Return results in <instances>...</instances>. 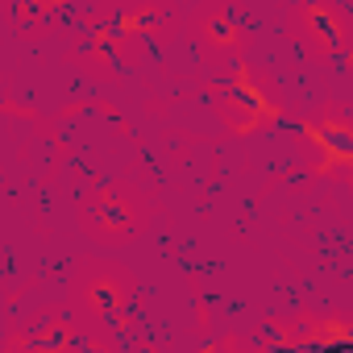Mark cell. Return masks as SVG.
Segmentation results:
<instances>
[{"mask_svg": "<svg viewBox=\"0 0 353 353\" xmlns=\"http://www.w3.org/2000/svg\"><path fill=\"white\" fill-rule=\"evenodd\" d=\"M208 30H212V38H216V42H229V38H233V21H229V17H216Z\"/></svg>", "mask_w": 353, "mask_h": 353, "instance_id": "cell-9", "label": "cell"}, {"mask_svg": "<svg viewBox=\"0 0 353 353\" xmlns=\"http://www.w3.org/2000/svg\"><path fill=\"white\" fill-rule=\"evenodd\" d=\"M307 133H312V141H316L332 162H349V158H353V133H349L345 125H312Z\"/></svg>", "mask_w": 353, "mask_h": 353, "instance_id": "cell-1", "label": "cell"}, {"mask_svg": "<svg viewBox=\"0 0 353 353\" xmlns=\"http://www.w3.org/2000/svg\"><path fill=\"white\" fill-rule=\"evenodd\" d=\"M353 341V332L349 328H328V332H320V336H312V341H299L295 349L299 353H312V349H328V345H349Z\"/></svg>", "mask_w": 353, "mask_h": 353, "instance_id": "cell-4", "label": "cell"}, {"mask_svg": "<svg viewBox=\"0 0 353 353\" xmlns=\"http://www.w3.org/2000/svg\"><path fill=\"white\" fill-rule=\"evenodd\" d=\"M158 21H162V17H158L154 9H145V13H137V17L129 21V30H158Z\"/></svg>", "mask_w": 353, "mask_h": 353, "instance_id": "cell-8", "label": "cell"}, {"mask_svg": "<svg viewBox=\"0 0 353 353\" xmlns=\"http://www.w3.org/2000/svg\"><path fill=\"white\" fill-rule=\"evenodd\" d=\"M125 34H129V17H121V13H117V17H108V21H104V38H108V42H117V38H125Z\"/></svg>", "mask_w": 353, "mask_h": 353, "instance_id": "cell-7", "label": "cell"}, {"mask_svg": "<svg viewBox=\"0 0 353 353\" xmlns=\"http://www.w3.org/2000/svg\"><path fill=\"white\" fill-rule=\"evenodd\" d=\"M17 9H26L30 17H42V13H46V5H42V0H17Z\"/></svg>", "mask_w": 353, "mask_h": 353, "instance_id": "cell-11", "label": "cell"}, {"mask_svg": "<svg viewBox=\"0 0 353 353\" xmlns=\"http://www.w3.org/2000/svg\"><path fill=\"white\" fill-rule=\"evenodd\" d=\"M229 100L233 104H241V112H250V117H266L270 108H266V100H262V92L258 88H250V83H229Z\"/></svg>", "mask_w": 353, "mask_h": 353, "instance_id": "cell-3", "label": "cell"}, {"mask_svg": "<svg viewBox=\"0 0 353 353\" xmlns=\"http://www.w3.org/2000/svg\"><path fill=\"white\" fill-rule=\"evenodd\" d=\"M96 303L104 307L108 324H117V316H121V295H117V287H112V283H96Z\"/></svg>", "mask_w": 353, "mask_h": 353, "instance_id": "cell-5", "label": "cell"}, {"mask_svg": "<svg viewBox=\"0 0 353 353\" xmlns=\"http://www.w3.org/2000/svg\"><path fill=\"white\" fill-rule=\"evenodd\" d=\"M67 341H71V336H67V332H59V328H54V332H42V336H30V341H26V345H30V349H63V345H67Z\"/></svg>", "mask_w": 353, "mask_h": 353, "instance_id": "cell-6", "label": "cell"}, {"mask_svg": "<svg viewBox=\"0 0 353 353\" xmlns=\"http://www.w3.org/2000/svg\"><path fill=\"white\" fill-rule=\"evenodd\" d=\"M307 17H312V30L332 46V50H341V42H345V34H341V26H336V17L328 13V9H320V5H312L307 9Z\"/></svg>", "mask_w": 353, "mask_h": 353, "instance_id": "cell-2", "label": "cell"}, {"mask_svg": "<svg viewBox=\"0 0 353 353\" xmlns=\"http://www.w3.org/2000/svg\"><path fill=\"white\" fill-rule=\"evenodd\" d=\"M100 212H104V216H108V225H112V229H121V225H125V221H129V216H125V208H117V204H104V208H100Z\"/></svg>", "mask_w": 353, "mask_h": 353, "instance_id": "cell-10", "label": "cell"}]
</instances>
